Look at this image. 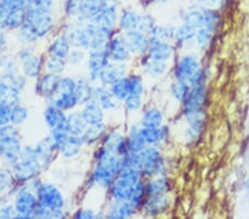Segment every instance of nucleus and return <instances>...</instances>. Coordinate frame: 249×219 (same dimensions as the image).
I'll list each match as a JSON object with an SVG mask.
<instances>
[{"instance_id": "obj_1", "label": "nucleus", "mask_w": 249, "mask_h": 219, "mask_svg": "<svg viewBox=\"0 0 249 219\" xmlns=\"http://www.w3.org/2000/svg\"><path fill=\"white\" fill-rule=\"evenodd\" d=\"M141 176H142V173L140 170L131 168V167H124L116 176L113 184L107 189L111 201H130L135 185L141 181Z\"/></svg>"}, {"instance_id": "obj_2", "label": "nucleus", "mask_w": 249, "mask_h": 219, "mask_svg": "<svg viewBox=\"0 0 249 219\" xmlns=\"http://www.w3.org/2000/svg\"><path fill=\"white\" fill-rule=\"evenodd\" d=\"M13 204L17 212L16 219H32V214L39 205L37 193L27 184H23L14 197Z\"/></svg>"}, {"instance_id": "obj_3", "label": "nucleus", "mask_w": 249, "mask_h": 219, "mask_svg": "<svg viewBox=\"0 0 249 219\" xmlns=\"http://www.w3.org/2000/svg\"><path fill=\"white\" fill-rule=\"evenodd\" d=\"M27 21L34 28L40 40L51 35L57 27V19L54 14L41 13L35 7L27 8Z\"/></svg>"}, {"instance_id": "obj_4", "label": "nucleus", "mask_w": 249, "mask_h": 219, "mask_svg": "<svg viewBox=\"0 0 249 219\" xmlns=\"http://www.w3.org/2000/svg\"><path fill=\"white\" fill-rule=\"evenodd\" d=\"M40 206L49 209L67 208V197L59 187L50 182H42L37 192Z\"/></svg>"}, {"instance_id": "obj_5", "label": "nucleus", "mask_w": 249, "mask_h": 219, "mask_svg": "<svg viewBox=\"0 0 249 219\" xmlns=\"http://www.w3.org/2000/svg\"><path fill=\"white\" fill-rule=\"evenodd\" d=\"M9 167L11 173H13L15 182L20 185L27 184V183H29L36 177H39L43 173V169L39 165L38 161L18 159L15 164Z\"/></svg>"}, {"instance_id": "obj_6", "label": "nucleus", "mask_w": 249, "mask_h": 219, "mask_svg": "<svg viewBox=\"0 0 249 219\" xmlns=\"http://www.w3.org/2000/svg\"><path fill=\"white\" fill-rule=\"evenodd\" d=\"M111 61L107 57V49H93L88 51L87 57V67H88V79L93 83L98 84L99 75L101 71L109 65Z\"/></svg>"}, {"instance_id": "obj_7", "label": "nucleus", "mask_w": 249, "mask_h": 219, "mask_svg": "<svg viewBox=\"0 0 249 219\" xmlns=\"http://www.w3.org/2000/svg\"><path fill=\"white\" fill-rule=\"evenodd\" d=\"M60 79H61V75L52 74L45 71V72L35 81V94L39 98L45 99L46 101L52 99L58 93Z\"/></svg>"}, {"instance_id": "obj_8", "label": "nucleus", "mask_w": 249, "mask_h": 219, "mask_svg": "<svg viewBox=\"0 0 249 219\" xmlns=\"http://www.w3.org/2000/svg\"><path fill=\"white\" fill-rule=\"evenodd\" d=\"M23 147L22 137L0 138V159L3 164L11 166L19 159Z\"/></svg>"}, {"instance_id": "obj_9", "label": "nucleus", "mask_w": 249, "mask_h": 219, "mask_svg": "<svg viewBox=\"0 0 249 219\" xmlns=\"http://www.w3.org/2000/svg\"><path fill=\"white\" fill-rule=\"evenodd\" d=\"M100 145L103 146L109 153L118 154L121 155V156H126L130 153L127 150L126 137L121 132H119L118 130L107 131Z\"/></svg>"}, {"instance_id": "obj_10", "label": "nucleus", "mask_w": 249, "mask_h": 219, "mask_svg": "<svg viewBox=\"0 0 249 219\" xmlns=\"http://www.w3.org/2000/svg\"><path fill=\"white\" fill-rule=\"evenodd\" d=\"M106 49L111 62L126 63L131 58L130 51L124 43L121 34H114L107 42Z\"/></svg>"}, {"instance_id": "obj_11", "label": "nucleus", "mask_w": 249, "mask_h": 219, "mask_svg": "<svg viewBox=\"0 0 249 219\" xmlns=\"http://www.w3.org/2000/svg\"><path fill=\"white\" fill-rule=\"evenodd\" d=\"M116 175L102 164L94 163L89 177L90 187L96 186L100 188L107 190L115 181Z\"/></svg>"}, {"instance_id": "obj_12", "label": "nucleus", "mask_w": 249, "mask_h": 219, "mask_svg": "<svg viewBox=\"0 0 249 219\" xmlns=\"http://www.w3.org/2000/svg\"><path fill=\"white\" fill-rule=\"evenodd\" d=\"M119 7L118 3H106L103 9L91 20L96 26L107 28V29L116 30L119 20Z\"/></svg>"}, {"instance_id": "obj_13", "label": "nucleus", "mask_w": 249, "mask_h": 219, "mask_svg": "<svg viewBox=\"0 0 249 219\" xmlns=\"http://www.w3.org/2000/svg\"><path fill=\"white\" fill-rule=\"evenodd\" d=\"M122 39L131 54H139L148 49V40L140 30H132L122 33Z\"/></svg>"}, {"instance_id": "obj_14", "label": "nucleus", "mask_w": 249, "mask_h": 219, "mask_svg": "<svg viewBox=\"0 0 249 219\" xmlns=\"http://www.w3.org/2000/svg\"><path fill=\"white\" fill-rule=\"evenodd\" d=\"M123 77H126L125 63L110 62L100 73L99 84L109 87Z\"/></svg>"}, {"instance_id": "obj_15", "label": "nucleus", "mask_w": 249, "mask_h": 219, "mask_svg": "<svg viewBox=\"0 0 249 219\" xmlns=\"http://www.w3.org/2000/svg\"><path fill=\"white\" fill-rule=\"evenodd\" d=\"M20 65V71L29 80H37L40 75L45 72V58L42 54L36 53Z\"/></svg>"}, {"instance_id": "obj_16", "label": "nucleus", "mask_w": 249, "mask_h": 219, "mask_svg": "<svg viewBox=\"0 0 249 219\" xmlns=\"http://www.w3.org/2000/svg\"><path fill=\"white\" fill-rule=\"evenodd\" d=\"M135 208L131 204L130 201L114 202L111 201L109 206H107L106 210L102 214V218L110 219H123L133 216Z\"/></svg>"}, {"instance_id": "obj_17", "label": "nucleus", "mask_w": 249, "mask_h": 219, "mask_svg": "<svg viewBox=\"0 0 249 219\" xmlns=\"http://www.w3.org/2000/svg\"><path fill=\"white\" fill-rule=\"evenodd\" d=\"M92 101L99 103L100 106H101L106 112H111V111L116 110L120 103L118 100L113 97V94L111 93L109 87L99 84V83L94 85L93 100H92Z\"/></svg>"}, {"instance_id": "obj_18", "label": "nucleus", "mask_w": 249, "mask_h": 219, "mask_svg": "<svg viewBox=\"0 0 249 219\" xmlns=\"http://www.w3.org/2000/svg\"><path fill=\"white\" fill-rule=\"evenodd\" d=\"M107 131H109V126H107L106 122L88 125L86 131L81 135L84 146L91 147L101 143L103 137L107 133Z\"/></svg>"}, {"instance_id": "obj_19", "label": "nucleus", "mask_w": 249, "mask_h": 219, "mask_svg": "<svg viewBox=\"0 0 249 219\" xmlns=\"http://www.w3.org/2000/svg\"><path fill=\"white\" fill-rule=\"evenodd\" d=\"M84 147L86 146L83 144L81 136L71 134L60 147L58 155H60L63 159H74L81 155Z\"/></svg>"}, {"instance_id": "obj_20", "label": "nucleus", "mask_w": 249, "mask_h": 219, "mask_svg": "<svg viewBox=\"0 0 249 219\" xmlns=\"http://www.w3.org/2000/svg\"><path fill=\"white\" fill-rule=\"evenodd\" d=\"M71 50L72 46L69 39L63 33H60L50 41L49 46L47 48V54L67 59Z\"/></svg>"}, {"instance_id": "obj_21", "label": "nucleus", "mask_w": 249, "mask_h": 219, "mask_svg": "<svg viewBox=\"0 0 249 219\" xmlns=\"http://www.w3.org/2000/svg\"><path fill=\"white\" fill-rule=\"evenodd\" d=\"M68 113L64 112L63 110L59 109L58 106L52 104V103H47V105L43 110V122L49 131L53 130L54 127L63 124L67 121Z\"/></svg>"}, {"instance_id": "obj_22", "label": "nucleus", "mask_w": 249, "mask_h": 219, "mask_svg": "<svg viewBox=\"0 0 249 219\" xmlns=\"http://www.w3.org/2000/svg\"><path fill=\"white\" fill-rule=\"evenodd\" d=\"M106 3L107 2L103 1V0H82L81 11H80L79 17L75 20H78L81 23L91 21L103 9Z\"/></svg>"}, {"instance_id": "obj_23", "label": "nucleus", "mask_w": 249, "mask_h": 219, "mask_svg": "<svg viewBox=\"0 0 249 219\" xmlns=\"http://www.w3.org/2000/svg\"><path fill=\"white\" fill-rule=\"evenodd\" d=\"M81 112L88 125L98 124V123L106 122V111H104L99 103L90 101L87 104L81 106Z\"/></svg>"}, {"instance_id": "obj_24", "label": "nucleus", "mask_w": 249, "mask_h": 219, "mask_svg": "<svg viewBox=\"0 0 249 219\" xmlns=\"http://www.w3.org/2000/svg\"><path fill=\"white\" fill-rule=\"evenodd\" d=\"M94 85L95 84H93L88 78L77 79V86H75L74 94L78 99L80 106H83L93 100Z\"/></svg>"}, {"instance_id": "obj_25", "label": "nucleus", "mask_w": 249, "mask_h": 219, "mask_svg": "<svg viewBox=\"0 0 249 219\" xmlns=\"http://www.w3.org/2000/svg\"><path fill=\"white\" fill-rule=\"evenodd\" d=\"M47 103H52L67 113L77 110L80 106L74 93H57L53 98L48 100Z\"/></svg>"}, {"instance_id": "obj_26", "label": "nucleus", "mask_w": 249, "mask_h": 219, "mask_svg": "<svg viewBox=\"0 0 249 219\" xmlns=\"http://www.w3.org/2000/svg\"><path fill=\"white\" fill-rule=\"evenodd\" d=\"M140 15L132 9L122 10L119 15L118 29L122 33L136 30L139 27Z\"/></svg>"}, {"instance_id": "obj_27", "label": "nucleus", "mask_w": 249, "mask_h": 219, "mask_svg": "<svg viewBox=\"0 0 249 219\" xmlns=\"http://www.w3.org/2000/svg\"><path fill=\"white\" fill-rule=\"evenodd\" d=\"M23 8H27L26 0H0V30H5L8 16Z\"/></svg>"}, {"instance_id": "obj_28", "label": "nucleus", "mask_w": 249, "mask_h": 219, "mask_svg": "<svg viewBox=\"0 0 249 219\" xmlns=\"http://www.w3.org/2000/svg\"><path fill=\"white\" fill-rule=\"evenodd\" d=\"M67 125L70 131V134L81 136L82 133L88 127V123L83 118L81 110H74L68 113Z\"/></svg>"}, {"instance_id": "obj_29", "label": "nucleus", "mask_w": 249, "mask_h": 219, "mask_svg": "<svg viewBox=\"0 0 249 219\" xmlns=\"http://www.w3.org/2000/svg\"><path fill=\"white\" fill-rule=\"evenodd\" d=\"M16 39L21 46H35L40 41L38 34L29 22L26 21L23 26L16 31Z\"/></svg>"}, {"instance_id": "obj_30", "label": "nucleus", "mask_w": 249, "mask_h": 219, "mask_svg": "<svg viewBox=\"0 0 249 219\" xmlns=\"http://www.w3.org/2000/svg\"><path fill=\"white\" fill-rule=\"evenodd\" d=\"M35 150H36V156H37V161L39 165L41 166L43 172L47 169H49L51 165L53 164L55 155L53 152L48 149V147L43 144L42 141H39L38 143L35 144Z\"/></svg>"}, {"instance_id": "obj_31", "label": "nucleus", "mask_w": 249, "mask_h": 219, "mask_svg": "<svg viewBox=\"0 0 249 219\" xmlns=\"http://www.w3.org/2000/svg\"><path fill=\"white\" fill-rule=\"evenodd\" d=\"M70 216L67 208L49 209L46 207L38 205L37 208L32 214V219H64Z\"/></svg>"}, {"instance_id": "obj_32", "label": "nucleus", "mask_w": 249, "mask_h": 219, "mask_svg": "<svg viewBox=\"0 0 249 219\" xmlns=\"http://www.w3.org/2000/svg\"><path fill=\"white\" fill-rule=\"evenodd\" d=\"M67 59L58 58L54 55H47L45 58V71L52 74L63 75L68 69Z\"/></svg>"}, {"instance_id": "obj_33", "label": "nucleus", "mask_w": 249, "mask_h": 219, "mask_svg": "<svg viewBox=\"0 0 249 219\" xmlns=\"http://www.w3.org/2000/svg\"><path fill=\"white\" fill-rule=\"evenodd\" d=\"M27 21V8L20 9L11 13L7 17L6 20V28L7 33H16L20 27L23 26Z\"/></svg>"}, {"instance_id": "obj_34", "label": "nucleus", "mask_w": 249, "mask_h": 219, "mask_svg": "<svg viewBox=\"0 0 249 219\" xmlns=\"http://www.w3.org/2000/svg\"><path fill=\"white\" fill-rule=\"evenodd\" d=\"M111 93L118 100L120 103H122L128 95H130V80L128 77H123L109 86Z\"/></svg>"}, {"instance_id": "obj_35", "label": "nucleus", "mask_w": 249, "mask_h": 219, "mask_svg": "<svg viewBox=\"0 0 249 219\" xmlns=\"http://www.w3.org/2000/svg\"><path fill=\"white\" fill-rule=\"evenodd\" d=\"M30 113H29V109L22 104L21 102L17 103V104L13 105V109H11V124H14L16 126L20 127L23 124H26L29 119Z\"/></svg>"}, {"instance_id": "obj_36", "label": "nucleus", "mask_w": 249, "mask_h": 219, "mask_svg": "<svg viewBox=\"0 0 249 219\" xmlns=\"http://www.w3.org/2000/svg\"><path fill=\"white\" fill-rule=\"evenodd\" d=\"M126 144L127 150L130 153L139 154L142 152V151L145 150L146 143L144 141L142 133H141V130H134L133 132L128 135L126 137Z\"/></svg>"}, {"instance_id": "obj_37", "label": "nucleus", "mask_w": 249, "mask_h": 219, "mask_svg": "<svg viewBox=\"0 0 249 219\" xmlns=\"http://www.w3.org/2000/svg\"><path fill=\"white\" fill-rule=\"evenodd\" d=\"M15 179L8 165L0 166V198L6 196L10 187L15 184Z\"/></svg>"}, {"instance_id": "obj_38", "label": "nucleus", "mask_w": 249, "mask_h": 219, "mask_svg": "<svg viewBox=\"0 0 249 219\" xmlns=\"http://www.w3.org/2000/svg\"><path fill=\"white\" fill-rule=\"evenodd\" d=\"M150 53L152 60H156V61H165L168 58H170L171 54V49L170 45H167L166 42H154L152 43L150 47Z\"/></svg>"}, {"instance_id": "obj_39", "label": "nucleus", "mask_w": 249, "mask_h": 219, "mask_svg": "<svg viewBox=\"0 0 249 219\" xmlns=\"http://www.w3.org/2000/svg\"><path fill=\"white\" fill-rule=\"evenodd\" d=\"M82 0H63L62 11L67 19H77L81 11Z\"/></svg>"}, {"instance_id": "obj_40", "label": "nucleus", "mask_w": 249, "mask_h": 219, "mask_svg": "<svg viewBox=\"0 0 249 219\" xmlns=\"http://www.w3.org/2000/svg\"><path fill=\"white\" fill-rule=\"evenodd\" d=\"M88 51L82 48H72L69 55L67 58V62L69 67H79L87 61Z\"/></svg>"}, {"instance_id": "obj_41", "label": "nucleus", "mask_w": 249, "mask_h": 219, "mask_svg": "<svg viewBox=\"0 0 249 219\" xmlns=\"http://www.w3.org/2000/svg\"><path fill=\"white\" fill-rule=\"evenodd\" d=\"M146 194V186L142 181H140L138 184L135 185L133 192L130 197V202L133 205L134 208H139V207L142 205L144 202V197H145Z\"/></svg>"}, {"instance_id": "obj_42", "label": "nucleus", "mask_w": 249, "mask_h": 219, "mask_svg": "<svg viewBox=\"0 0 249 219\" xmlns=\"http://www.w3.org/2000/svg\"><path fill=\"white\" fill-rule=\"evenodd\" d=\"M75 86H77V78L63 74L59 82L58 93H74Z\"/></svg>"}, {"instance_id": "obj_43", "label": "nucleus", "mask_w": 249, "mask_h": 219, "mask_svg": "<svg viewBox=\"0 0 249 219\" xmlns=\"http://www.w3.org/2000/svg\"><path fill=\"white\" fill-rule=\"evenodd\" d=\"M160 122H162V115H160V112L156 110L145 112L142 118L143 127H160Z\"/></svg>"}, {"instance_id": "obj_44", "label": "nucleus", "mask_w": 249, "mask_h": 219, "mask_svg": "<svg viewBox=\"0 0 249 219\" xmlns=\"http://www.w3.org/2000/svg\"><path fill=\"white\" fill-rule=\"evenodd\" d=\"M50 134L52 135V137H53L55 141L59 143L60 147L63 144L64 142L67 141L68 137L70 136V131L68 129V125H67V121L66 123H63V124L59 125L57 127H54L53 130L50 131Z\"/></svg>"}, {"instance_id": "obj_45", "label": "nucleus", "mask_w": 249, "mask_h": 219, "mask_svg": "<svg viewBox=\"0 0 249 219\" xmlns=\"http://www.w3.org/2000/svg\"><path fill=\"white\" fill-rule=\"evenodd\" d=\"M28 81H29V79H28L25 74L20 72L19 74L16 75L14 79L10 80L9 84L11 89L22 94L23 91L26 90V87L28 85Z\"/></svg>"}, {"instance_id": "obj_46", "label": "nucleus", "mask_w": 249, "mask_h": 219, "mask_svg": "<svg viewBox=\"0 0 249 219\" xmlns=\"http://www.w3.org/2000/svg\"><path fill=\"white\" fill-rule=\"evenodd\" d=\"M13 137H21V132L19 127L14 124L2 125L0 126V138H13Z\"/></svg>"}, {"instance_id": "obj_47", "label": "nucleus", "mask_w": 249, "mask_h": 219, "mask_svg": "<svg viewBox=\"0 0 249 219\" xmlns=\"http://www.w3.org/2000/svg\"><path fill=\"white\" fill-rule=\"evenodd\" d=\"M32 7H35L41 13L54 14L55 8H57V1L55 0H37Z\"/></svg>"}, {"instance_id": "obj_48", "label": "nucleus", "mask_w": 249, "mask_h": 219, "mask_svg": "<svg viewBox=\"0 0 249 219\" xmlns=\"http://www.w3.org/2000/svg\"><path fill=\"white\" fill-rule=\"evenodd\" d=\"M72 217L75 219H95L99 218V214L91 207H80L72 214Z\"/></svg>"}, {"instance_id": "obj_49", "label": "nucleus", "mask_w": 249, "mask_h": 219, "mask_svg": "<svg viewBox=\"0 0 249 219\" xmlns=\"http://www.w3.org/2000/svg\"><path fill=\"white\" fill-rule=\"evenodd\" d=\"M122 103L128 112H134V111L139 110L141 105H142V99H141L140 95L130 94Z\"/></svg>"}, {"instance_id": "obj_50", "label": "nucleus", "mask_w": 249, "mask_h": 219, "mask_svg": "<svg viewBox=\"0 0 249 219\" xmlns=\"http://www.w3.org/2000/svg\"><path fill=\"white\" fill-rule=\"evenodd\" d=\"M36 53V48L35 46H22L20 49L17 51L15 58L17 60L18 63H21L23 61H26L29 58H31L32 55H35Z\"/></svg>"}, {"instance_id": "obj_51", "label": "nucleus", "mask_w": 249, "mask_h": 219, "mask_svg": "<svg viewBox=\"0 0 249 219\" xmlns=\"http://www.w3.org/2000/svg\"><path fill=\"white\" fill-rule=\"evenodd\" d=\"M11 109H13V105H10L7 102H2V105L0 107V126L7 125L10 123Z\"/></svg>"}, {"instance_id": "obj_52", "label": "nucleus", "mask_w": 249, "mask_h": 219, "mask_svg": "<svg viewBox=\"0 0 249 219\" xmlns=\"http://www.w3.org/2000/svg\"><path fill=\"white\" fill-rule=\"evenodd\" d=\"M130 80V94L134 95H142L143 94V83L141 78L138 75H132V77H128Z\"/></svg>"}, {"instance_id": "obj_53", "label": "nucleus", "mask_w": 249, "mask_h": 219, "mask_svg": "<svg viewBox=\"0 0 249 219\" xmlns=\"http://www.w3.org/2000/svg\"><path fill=\"white\" fill-rule=\"evenodd\" d=\"M138 30L142 31V33H148V31L152 33V30H153V20H152L151 16L140 15Z\"/></svg>"}, {"instance_id": "obj_54", "label": "nucleus", "mask_w": 249, "mask_h": 219, "mask_svg": "<svg viewBox=\"0 0 249 219\" xmlns=\"http://www.w3.org/2000/svg\"><path fill=\"white\" fill-rule=\"evenodd\" d=\"M41 141L43 142V144H45L48 149L51 151V152H53L54 154L58 155L59 150H60V145H59V143L55 141L53 137H52V135L50 133L48 134L47 136L43 137Z\"/></svg>"}, {"instance_id": "obj_55", "label": "nucleus", "mask_w": 249, "mask_h": 219, "mask_svg": "<svg viewBox=\"0 0 249 219\" xmlns=\"http://www.w3.org/2000/svg\"><path fill=\"white\" fill-rule=\"evenodd\" d=\"M165 65L162 61H156V60H152V62L147 66V70L152 75H160L164 71Z\"/></svg>"}, {"instance_id": "obj_56", "label": "nucleus", "mask_w": 249, "mask_h": 219, "mask_svg": "<svg viewBox=\"0 0 249 219\" xmlns=\"http://www.w3.org/2000/svg\"><path fill=\"white\" fill-rule=\"evenodd\" d=\"M10 84L9 82L3 78L0 77V101L5 102L10 94Z\"/></svg>"}, {"instance_id": "obj_57", "label": "nucleus", "mask_w": 249, "mask_h": 219, "mask_svg": "<svg viewBox=\"0 0 249 219\" xmlns=\"http://www.w3.org/2000/svg\"><path fill=\"white\" fill-rule=\"evenodd\" d=\"M8 48V33L5 30H0V55L6 53Z\"/></svg>"}, {"instance_id": "obj_58", "label": "nucleus", "mask_w": 249, "mask_h": 219, "mask_svg": "<svg viewBox=\"0 0 249 219\" xmlns=\"http://www.w3.org/2000/svg\"><path fill=\"white\" fill-rule=\"evenodd\" d=\"M141 2H144V3H147V2H152V1H154V0H140Z\"/></svg>"}, {"instance_id": "obj_59", "label": "nucleus", "mask_w": 249, "mask_h": 219, "mask_svg": "<svg viewBox=\"0 0 249 219\" xmlns=\"http://www.w3.org/2000/svg\"><path fill=\"white\" fill-rule=\"evenodd\" d=\"M1 105H2V101H0V107H1Z\"/></svg>"}, {"instance_id": "obj_60", "label": "nucleus", "mask_w": 249, "mask_h": 219, "mask_svg": "<svg viewBox=\"0 0 249 219\" xmlns=\"http://www.w3.org/2000/svg\"><path fill=\"white\" fill-rule=\"evenodd\" d=\"M0 77H1V70H0Z\"/></svg>"}]
</instances>
